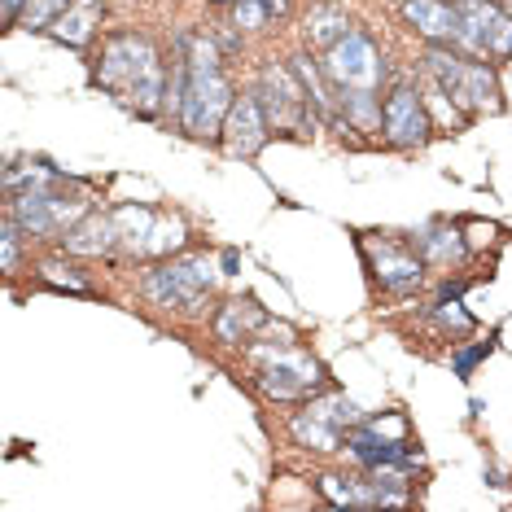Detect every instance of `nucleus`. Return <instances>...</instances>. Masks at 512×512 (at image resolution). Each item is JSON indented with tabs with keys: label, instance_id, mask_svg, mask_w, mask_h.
<instances>
[{
	"label": "nucleus",
	"instance_id": "1",
	"mask_svg": "<svg viewBox=\"0 0 512 512\" xmlns=\"http://www.w3.org/2000/svg\"><path fill=\"white\" fill-rule=\"evenodd\" d=\"M97 84L127 101L136 114H145V119H154L167 106V79H162L158 66V49L145 36H132V31L110 36L97 66Z\"/></svg>",
	"mask_w": 512,
	"mask_h": 512
},
{
	"label": "nucleus",
	"instance_id": "2",
	"mask_svg": "<svg viewBox=\"0 0 512 512\" xmlns=\"http://www.w3.org/2000/svg\"><path fill=\"white\" fill-rule=\"evenodd\" d=\"M425 62H429L434 84L456 101V110L464 119H473V114H482V110H499V84L486 62H469L464 53H451V49H442V44H429Z\"/></svg>",
	"mask_w": 512,
	"mask_h": 512
},
{
	"label": "nucleus",
	"instance_id": "3",
	"mask_svg": "<svg viewBox=\"0 0 512 512\" xmlns=\"http://www.w3.org/2000/svg\"><path fill=\"white\" fill-rule=\"evenodd\" d=\"M189 66V62H184ZM232 84L224 79V66H189V88H184V110H180V127L189 136H215L224 132V119L232 110Z\"/></svg>",
	"mask_w": 512,
	"mask_h": 512
},
{
	"label": "nucleus",
	"instance_id": "4",
	"mask_svg": "<svg viewBox=\"0 0 512 512\" xmlns=\"http://www.w3.org/2000/svg\"><path fill=\"white\" fill-rule=\"evenodd\" d=\"M62 184H53V189H27V193H14V206H9V215L18 219L22 232H31V237H66L79 219L88 215V202L84 197H66L57 193Z\"/></svg>",
	"mask_w": 512,
	"mask_h": 512
},
{
	"label": "nucleus",
	"instance_id": "5",
	"mask_svg": "<svg viewBox=\"0 0 512 512\" xmlns=\"http://www.w3.org/2000/svg\"><path fill=\"white\" fill-rule=\"evenodd\" d=\"M259 106L267 114V127L272 132H307V110H311V97L302 88V79L294 66H263L259 75V88H254Z\"/></svg>",
	"mask_w": 512,
	"mask_h": 512
},
{
	"label": "nucleus",
	"instance_id": "6",
	"mask_svg": "<svg viewBox=\"0 0 512 512\" xmlns=\"http://www.w3.org/2000/svg\"><path fill=\"white\" fill-rule=\"evenodd\" d=\"M215 285V267L211 259L193 254V259H176L162 263L145 276V298L158 302V307H197Z\"/></svg>",
	"mask_w": 512,
	"mask_h": 512
},
{
	"label": "nucleus",
	"instance_id": "7",
	"mask_svg": "<svg viewBox=\"0 0 512 512\" xmlns=\"http://www.w3.org/2000/svg\"><path fill=\"white\" fill-rule=\"evenodd\" d=\"M254 355L267 359V368L259 372V386L267 399H307L311 390H320L324 386V368H320V359H311V355H302V351H263V346H254Z\"/></svg>",
	"mask_w": 512,
	"mask_h": 512
},
{
	"label": "nucleus",
	"instance_id": "8",
	"mask_svg": "<svg viewBox=\"0 0 512 512\" xmlns=\"http://www.w3.org/2000/svg\"><path fill=\"white\" fill-rule=\"evenodd\" d=\"M324 75H329L333 88H377L381 75H386V62H381L377 44L364 31H346L324 57Z\"/></svg>",
	"mask_w": 512,
	"mask_h": 512
},
{
	"label": "nucleus",
	"instance_id": "9",
	"mask_svg": "<svg viewBox=\"0 0 512 512\" xmlns=\"http://www.w3.org/2000/svg\"><path fill=\"white\" fill-rule=\"evenodd\" d=\"M381 110H386L381 127H386V141L394 149H416V145L429 141V132H434V119H429L425 97L416 88H407V84L394 88Z\"/></svg>",
	"mask_w": 512,
	"mask_h": 512
},
{
	"label": "nucleus",
	"instance_id": "10",
	"mask_svg": "<svg viewBox=\"0 0 512 512\" xmlns=\"http://www.w3.org/2000/svg\"><path fill=\"white\" fill-rule=\"evenodd\" d=\"M267 132H272V127H267L259 97H254V92H241V97L232 101L228 119H224V149L232 158H254L267 145Z\"/></svg>",
	"mask_w": 512,
	"mask_h": 512
},
{
	"label": "nucleus",
	"instance_id": "11",
	"mask_svg": "<svg viewBox=\"0 0 512 512\" xmlns=\"http://www.w3.org/2000/svg\"><path fill=\"white\" fill-rule=\"evenodd\" d=\"M368 259H372V276H377V285L386 289V294H412V289H421V281H425V263L416 259V254L390 246V241H381L377 254L368 250Z\"/></svg>",
	"mask_w": 512,
	"mask_h": 512
},
{
	"label": "nucleus",
	"instance_id": "12",
	"mask_svg": "<svg viewBox=\"0 0 512 512\" xmlns=\"http://www.w3.org/2000/svg\"><path fill=\"white\" fill-rule=\"evenodd\" d=\"M504 18V9L491 5V0H469L460 5V18H456V40L469 57H491V40H495V27Z\"/></svg>",
	"mask_w": 512,
	"mask_h": 512
},
{
	"label": "nucleus",
	"instance_id": "13",
	"mask_svg": "<svg viewBox=\"0 0 512 512\" xmlns=\"http://www.w3.org/2000/svg\"><path fill=\"white\" fill-rule=\"evenodd\" d=\"M403 14H407V22H412L425 40L442 44V40L456 36L460 5H451V0H403Z\"/></svg>",
	"mask_w": 512,
	"mask_h": 512
},
{
	"label": "nucleus",
	"instance_id": "14",
	"mask_svg": "<svg viewBox=\"0 0 512 512\" xmlns=\"http://www.w3.org/2000/svg\"><path fill=\"white\" fill-rule=\"evenodd\" d=\"M62 246L71 254H88V259H97V254H114V250H119V228H114V215H84L62 237Z\"/></svg>",
	"mask_w": 512,
	"mask_h": 512
},
{
	"label": "nucleus",
	"instance_id": "15",
	"mask_svg": "<svg viewBox=\"0 0 512 512\" xmlns=\"http://www.w3.org/2000/svg\"><path fill=\"white\" fill-rule=\"evenodd\" d=\"M337 106H342L346 123H351L355 132H377L381 119H386V110H381V101H377V88H337Z\"/></svg>",
	"mask_w": 512,
	"mask_h": 512
},
{
	"label": "nucleus",
	"instance_id": "16",
	"mask_svg": "<svg viewBox=\"0 0 512 512\" xmlns=\"http://www.w3.org/2000/svg\"><path fill=\"white\" fill-rule=\"evenodd\" d=\"M259 324H263L259 302H250V298L246 302H228V307L215 316V337L219 342H228V346H237V342H246Z\"/></svg>",
	"mask_w": 512,
	"mask_h": 512
},
{
	"label": "nucleus",
	"instance_id": "17",
	"mask_svg": "<svg viewBox=\"0 0 512 512\" xmlns=\"http://www.w3.org/2000/svg\"><path fill=\"white\" fill-rule=\"evenodd\" d=\"M97 14H101V5H92V0H75V5L49 27V36L71 44V49H84V44L92 40V27H97Z\"/></svg>",
	"mask_w": 512,
	"mask_h": 512
},
{
	"label": "nucleus",
	"instance_id": "18",
	"mask_svg": "<svg viewBox=\"0 0 512 512\" xmlns=\"http://www.w3.org/2000/svg\"><path fill=\"white\" fill-rule=\"evenodd\" d=\"M416 250H421L429 263H460L464 254H469V246H464V237L456 228H438V224L416 232Z\"/></svg>",
	"mask_w": 512,
	"mask_h": 512
},
{
	"label": "nucleus",
	"instance_id": "19",
	"mask_svg": "<svg viewBox=\"0 0 512 512\" xmlns=\"http://www.w3.org/2000/svg\"><path fill=\"white\" fill-rule=\"evenodd\" d=\"M114 228H119V250L145 254L149 232H154V211H145V206H119L114 211Z\"/></svg>",
	"mask_w": 512,
	"mask_h": 512
},
{
	"label": "nucleus",
	"instance_id": "20",
	"mask_svg": "<svg viewBox=\"0 0 512 512\" xmlns=\"http://www.w3.org/2000/svg\"><path fill=\"white\" fill-rule=\"evenodd\" d=\"M289 14V0H237L232 5V27L241 31H263Z\"/></svg>",
	"mask_w": 512,
	"mask_h": 512
},
{
	"label": "nucleus",
	"instance_id": "21",
	"mask_svg": "<svg viewBox=\"0 0 512 512\" xmlns=\"http://www.w3.org/2000/svg\"><path fill=\"white\" fill-rule=\"evenodd\" d=\"M351 31V22H346L342 9H333V5H316L311 9V18H307V40L311 44H320V49H333L337 40Z\"/></svg>",
	"mask_w": 512,
	"mask_h": 512
},
{
	"label": "nucleus",
	"instance_id": "22",
	"mask_svg": "<svg viewBox=\"0 0 512 512\" xmlns=\"http://www.w3.org/2000/svg\"><path fill=\"white\" fill-rule=\"evenodd\" d=\"M294 438L302 442V447H316V451H337V447H342V429H333L329 421H320L316 412L294 416Z\"/></svg>",
	"mask_w": 512,
	"mask_h": 512
},
{
	"label": "nucleus",
	"instance_id": "23",
	"mask_svg": "<svg viewBox=\"0 0 512 512\" xmlns=\"http://www.w3.org/2000/svg\"><path fill=\"white\" fill-rule=\"evenodd\" d=\"M307 412H316L320 421H329L333 429H355L364 425V412H359L355 399H346V394H333V399H316L307 407Z\"/></svg>",
	"mask_w": 512,
	"mask_h": 512
},
{
	"label": "nucleus",
	"instance_id": "24",
	"mask_svg": "<svg viewBox=\"0 0 512 512\" xmlns=\"http://www.w3.org/2000/svg\"><path fill=\"white\" fill-rule=\"evenodd\" d=\"M434 320H438L442 333H456V337H464V333L473 329V316L460 307V289H456V285L442 289V302L434 307Z\"/></svg>",
	"mask_w": 512,
	"mask_h": 512
},
{
	"label": "nucleus",
	"instance_id": "25",
	"mask_svg": "<svg viewBox=\"0 0 512 512\" xmlns=\"http://www.w3.org/2000/svg\"><path fill=\"white\" fill-rule=\"evenodd\" d=\"M71 5H75V0H31V5L22 9V18H18V22H22L27 31H49L53 22L62 18Z\"/></svg>",
	"mask_w": 512,
	"mask_h": 512
},
{
	"label": "nucleus",
	"instance_id": "26",
	"mask_svg": "<svg viewBox=\"0 0 512 512\" xmlns=\"http://www.w3.org/2000/svg\"><path fill=\"white\" fill-rule=\"evenodd\" d=\"M184 246V224L180 219H154V232H149L145 254H171Z\"/></svg>",
	"mask_w": 512,
	"mask_h": 512
},
{
	"label": "nucleus",
	"instance_id": "27",
	"mask_svg": "<svg viewBox=\"0 0 512 512\" xmlns=\"http://www.w3.org/2000/svg\"><path fill=\"white\" fill-rule=\"evenodd\" d=\"M40 281L53 285V289H71V294H88V281L84 276H75V267H66V263H44Z\"/></svg>",
	"mask_w": 512,
	"mask_h": 512
},
{
	"label": "nucleus",
	"instance_id": "28",
	"mask_svg": "<svg viewBox=\"0 0 512 512\" xmlns=\"http://www.w3.org/2000/svg\"><path fill=\"white\" fill-rule=\"evenodd\" d=\"M491 351H495V342H482V346H469V351H460L456 355V377H473V368L482 364Z\"/></svg>",
	"mask_w": 512,
	"mask_h": 512
},
{
	"label": "nucleus",
	"instance_id": "29",
	"mask_svg": "<svg viewBox=\"0 0 512 512\" xmlns=\"http://www.w3.org/2000/svg\"><path fill=\"white\" fill-rule=\"evenodd\" d=\"M491 57H512V14L504 9V18H499V27H495V40H491Z\"/></svg>",
	"mask_w": 512,
	"mask_h": 512
},
{
	"label": "nucleus",
	"instance_id": "30",
	"mask_svg": "<svg viewBox=\"0 0 512 512\" xmlns=\"http://www.w3.org/2000/svg\"><path fill=\"white\" fill-rule=\"evenodd\" d=\"M18 219L5 215V272H18Z\"/></svg>",
	"mask_w": 512,
	"mask_h": 512
},
{
	"label": "nucleus",
	"instance_id": "31",
	"mask_svg": "<svg viewBox=\"0 0 512 512\" xmlns=\"http://www.w3.org/2000/svg\"><path fill=\"white\" fill-rule=\"evenodd\" d=\"M27 5H31V0H0V9H5V22H18Z\"/></svg>",
	"mask_w": 512,
	"mask_h": 512
},
{
	"label": "nucleus",
	"instance_id": "32",
	"mask_svg": "<svg viewBox=\"0 0 512 512\" xmlns=\"http://www.w3.org/2000/svg\"><path fill=\"white\" fill-rule=\"evenodd\" d=\"M469 232H473V237H469V241H473V246H486V241H491V237H495V228H491V224H473Z\"/></svg>",
	"mask_w": 512,
	"mask_h": 512
},
{
	"label": "nucleus",
	"instance_id": "33",
	"mask_svg": "<svg viewBox=\"0 0 512 512\" xmlns=\"http://www.w3.org/2000/svg\"><path fill=\"white\" fill-rule=\"evenodd\" d=\"M237 267H241V254L237 250H224V276H237Z\"/></svg>",
	"mask_w": 512,
	"mask_h": 512
},
{
	"label": "nucleus",
	"instance_id": "34",
	"mask_svg": "<svg viewBox=\"0 0 512 512\" xmlns=\"http://www.w3.org/2000/svg\"><path fill=\"white\" fill-rule=\"evenodd\" d=\"M451 5H469V0H451Z\"/></svg>",
	"mask_w": 512,
	"mask_h": 512
},
{
	"label": "nucleus",
	"instance_id": "35",
	"mask_svg": "<svg viewBox=\"0 0 512 512\" xmlns=\"http://www.w3.org/2000/svg\"><path fill=\"white\" fill-rule=\"evenodd\" d=\"M504 5H508V14H512V0H504Z\"/></svg>",
	"mask_w": 512,
	"mask_h": 512
},
{
	"label": "nucleus",
	"instance_id": "36",
	"mask_svg": "<svg viewBox=\"0 0 512 512\" xmlns=\"http://www.w3.org/2000/svg\"><path fill=\"white\" fill-rule=\"evenodd\" d=\"M215 5H224V0H215Z\"/></svg>",
	"mask_w": 512,
	"mask_h": 512
},
{
	"label": "nucleus",
	"instance_id": "37",
	"mask_svg": "<svg viewBox=\"0 0 512 512\" xmlns=\"http://www.w3.org/2000/svg\"><path fill=\"white\" fill-rule=\"evenodd\" d=\"M92 5H101V0H92Z\"/></svg>",
	"mask_w": 512,
	"mask_h": 512
}]
</instances>
